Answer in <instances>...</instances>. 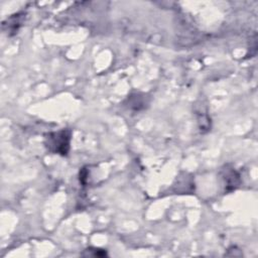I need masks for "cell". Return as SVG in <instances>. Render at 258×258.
Returning <instances> with one entry per match:
<instances>
[{
    "mask_svg": "<svg viewBox=\"0 0 258 258\" xmlns=\"http://www.w3.org/2000/svg\"><path fill=\"white\" fill-rule=\"evenodd\" d=\"M70 139L71 132L68 130L49 133L46 137V146L49 150L64 155L69 151Z\"/></svg>",
    "mask_w": 258,
    "mask_h": 258,
    "instance_id": "1",
    "label": "cell"
}]
</instances>
